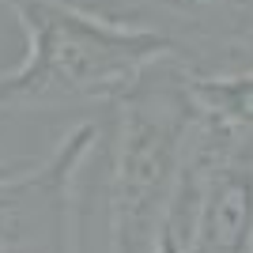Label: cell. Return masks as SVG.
I'll list each match as a JSON object with an SVG mask.
<instances>
[{"mask_svg": "<svg viewBox=\"0 0 253 253\" xmlns=\"http://www.w3.org/2000/svg\"><path fill=\"white\" fill-rule=\"evenodd\" d=\"M159 253H253V128L201 110Z\"/></svg>", "mask_w": 253, "mask_h": 253, "instance_id": "3", "label": "cell"}, {"mask_svg": "<svg viewBox=\"0 0 253 253\" xmlns=\"http://www.w3.org/2000/svg\"><path fill=\"white\" fill-rule=\"evenodd\" d=\"M38 163L42 159H0V185H11V181H23L27 174H34L38 170Z\"/></svg>", "mask_w": 253, "mask_h": 253, "instance_id": "7", "label": "cell"}, {"mask_svg": "<svg viewBox=\"0 0 253 253\" xmlns=\"http://www.w3.org/2000/svg\"><path fill=\"white\" fill-rule=\"evenodd\" d=\"M189 87L204 114L253 128V68H215V72L193 68Z\"/></svg>", "mask_w": 253, "mask_h": 253, "instance_id": "6", "label": "cell"}, {"mask_svg": "<svg viewBox=\"0 0 253 253\" xmlns=\"http://www.w3.org/2000/svg\"><path fill=\"white\" fill-rule=\"evenodd\" d=\"M102 19L167 34L178 57L189 45H231L253 42V0H72Z\"/></svg>", "mask_w": 253, "mask_h": 253, "instance_id": "5", "label": "cell"}, {"mask_svg": "<svg viewBox=\"0 0 253 253\" xmlns=\"http://www.w3.org/2000/svg\"><path fill=\"white\" fill-rule=\"evenodd\" d=\"M181 57L151 64L114 102V148L106 178V253H159L178 193L201 102Z\"/></svg>", "mask_w": 253, "mask_h": 253, "instance_id": "2", "label": "cell"}, {"mask_svg": "<svg viewBox=\"0 0 253 253\" xmlns=\"http://www.w3.org/2000/svg\"><path fill=\"white\" fill-rule=\"evenodd\" d=\"M98 136V121H80L34 174L0 185V253H80L76 174Z\"/></svg>", "mask_w": 253, "mask_h": 253, "instance_id": "4", "label": "cell"}, {"mask_svg": "<svg viewBox=\"0 0 253 253\" xmlns=\"http://www.w3.org/2000/svg\"><path fill=\"white\" fill-rule=\"evenodd\" d=\"M19 19L27 53L0 76V110L102 102L114 106L151 64L178 57L167 34L125 27L72 0H4Z\"/></svg>", "mask_w": 253, "mask_h": 253, "instance_id": "1", "label": "cell"}]
</instances>
